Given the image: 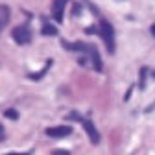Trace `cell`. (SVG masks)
<instances>
[{
	"mask_svg": "<svg viewBox=\"0 0 155 155\" xmlns=\"http://www.w3.org/2000/svg\"><path fill=\"white\" fill-rule=\"evenodd\" d=\"M68 50H74V52H83V54H89L91 59L94 63V68L96 70H102V59H100V54H98V48L94 45H83V43H76V45H67L63 43Z\"/></svg>",
	"mask_w": 155,
	"mask_h": 155,
	"instance_id": "6da1fadb",
	"label": "cell"
},
{
	"mask_svg": "<svg viewBox=\"0 0 155 155\" xmlns=\"http://www.w3.org/2000/svg\"><path fill=\"white\" fill-rule=\"evenodd\" d=\"M151 35H153V37H155V24H153V26H151Z\"/></svg>",
	"mask_w": 155,
	"mask_h": 155,
	"instance_id": "30bf717a",
	"label": "cell"
},
{
	"mask_svg": "<svg viewBox=\"0 0 155 155\" xmlns=\"http://www.w3.org/2000/svg\"><path fill=\"white\" fill-rule=\"evenodd\" d=\"M11 35H13V39H15V43H18V45H26V43L31 41V31H30V28H26V26H17V28L11 31Z\"/></svg>",
	"mask_w": 155,
	"mask_h": 155,
	"instance_id": "3957f363",
	"label": "cell"
},
{
	"mask_svg": "<svg viewBox=\"0 0 155 155\" xmlns=\"http://www.w3.org/2000/svg\"><path fill=\"white\" fill-rule=\"evenodd\" d=\"M46 135L52 137V139H63V137L72 135V127L70 126H54V127L46 129Z\"/></svg>",
	"mask_w": 155,
	"mask_h": 155,
	"instance_id": "277c9868",
	"label": "cell"
},
{
	"mask_svg": "<svg viewBox=\"0 0 155 155\" xmlns=\"http://www.w3.org/2000/svg\"><path fill=\"white\" fill-rule=\"evenodd\" d=\"M9 155H22V153H9Z\"/></svg>",
	"mask_w": 155,
	"mask_h": 155,
	"instance_id": "8fae6325",
	"label": "cell"
},
{
	"mask_svg": "<svg viewBox=\"0 0 155 155\" xmlns=\"http://www.w3.org/2000/svg\"><path fill=\"white\" fill-rule=\"evenodd\" d=\"M6 116H8V118H17L18 114H17V111H13V109H8V111H6Z\"/></svg>",
	"mask_w": 155,
	"mask_h": 155,
	"instance_id": "ba28073f",
	"label": "cell"
},
{
	"mask_svg": "<svg viewBox=\"0 0 155 155\" xmlns=\"http://www.w3.org/2000/svg\"><path fill=\"white\" fill-rule=\"evenodd\" d=\"M81 126H83L85 133L89 135L91 142H92V144H98V142H100V133H98V129L94 127V124H92L89 118H83V120H81Z\"/></svg>",
	"mask_w": 155,
	"mask_h": 155,
	"instance_id": "5b68a950",
	"label": "cell"
},
{
	"mask_svg": "<svg viewBox=\"0 0 155 155\" xmlns=\"http://www.w3.org/2000/svg\"><path fill=\"white\" fill-rule=\"evenodd\" d=\"M43 33H45V35H54V33H55V28H54V26H50V24H46Z\"/></svg>",
	"mask_w": 155,
	"mask_h": 155,
	"instance_id": "52a82bcc",
	"label": "cell"
},
{
	"mask_svg": "<svg viewBox=\"0 0 155 155\" xmlns=\"http://www.w3.org/2000/svg\"><path fill=\"white\" fill-rule=\"evenodd\" d=\"M100 35H102L104 43L107 46V52L113 54L114 52V30H113V26L107 21H102L100 22Z\"/></svg>",
	"mask_w": 155,
	"mask_h": 155,
	"instance_id": "7a4b0ae2",
	"label": "cell"
},
{
	"mask_svg": "<svg viewBox=\"0 0 155 155\" xmlns=\"http://www.w3.org/2000/svg\"><path fill=\"white\" fill-rule=\"evenodd\" d=\"M0 140H4V127L0 126Z\"/></svg>",
	"mask_w": 155,
	"mask_h": 155,
	"instance_id": "9c48e42d",
	"label": "cell"
},
{
	"mask_svg": "<svg viewBox=\"0 0 155 155\" xmlns=\"http://www.w3.org/2000/svg\"><path fill=\"white\" fill-rule=\"evenodd\" d=\"M67 6V0H54V4H52V15L57 22H61L63 21V9Z\"/></svg>",
	"mask_w": 155,
	"mask_h": 155,
	"instance_id": "8992f818",
	"label": "cell"
}]
</instances>
